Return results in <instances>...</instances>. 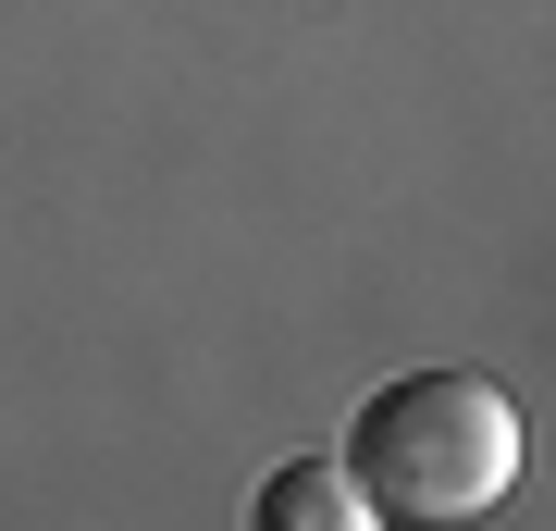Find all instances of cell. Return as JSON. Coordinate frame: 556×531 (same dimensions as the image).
I'll list each match as a JSON object with an SVG mask.
<instances>
[{
	"label": "cell",
	"instance_id": "7a4b0ae2",
	"mask_svg": "<svg viewBox=\"0 0 556 531\" xmlns=\"http://www.w3.org/2000/svg\"><path fill=\"white\" fill-rule=\"evenodd\" d=\"M248 519H260V531H371V507H358V482H346V457H285V470L248 494Z\"/></svg>",
	"mask_w": 556,
	"mask_h": 531
},
{
	"label": "cell",
	"instance_id": "6da1fadb",
	"mask_svg": "<svg viewBox=\"0 0 556 531\" xmlns=\"http://www.w3.org/2000/svg\"><path fill=\"white\" fill-rule=\"evenodd\" d=\"M532 470V420L495 371H396L346 420V482L371 519H495Z\"/></svg>",
	"mask_w": 556,
	"mask_h": 531
}]
</instances>
